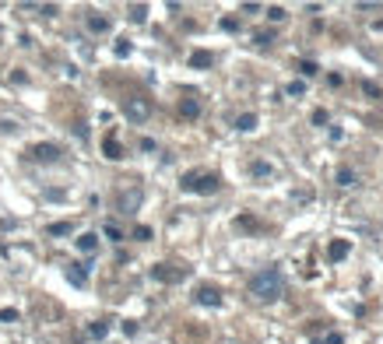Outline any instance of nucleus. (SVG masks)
<instances>
[{"instance_id": "1", "label": "nucleus", "mask_w": 383, "mask_h": 344, "mask_svg": "<svg viewBox=\"0 0 383 344\" xmlns=\"http://www.w3.org/2000/svg\"><path fill=\"white\" fill-rule=\"evenodd\" d=\"M250 295L260 298V302H274V298H281V295H285V278H281L278 267H267V271L253 274V281H250Z\"/></svg>"}, {"instance_id": "2", "label": "nucleus", "mask_w": 383, "mask_h": 344, "mask_svg": "<svg viewBox=\"0 0 383 344\" xmlns=\"http://www.w3.org/2000/svg\"><path fill=\"white\" fill-rule=\"evenodd\" d=\"M218 186H221V179L215 172H186L183 176V190H190V194H215Z\"/></svg>"}, {"instance_id": "3", "label": "nucleus", "mask_w": 383, "mask_h": 344, "mask_svg": "<svg viewBox=\"0 0 383 344\" xmlns=\"http://www.w3.org/2000/svg\"><path fill=\"white\" fill-rule=\"evenodd\" d=\"M123 116H127L130 123H144V120L151 116V102H148V98H137V95L127 98V102H123Z\"/></svg>"}, {"instance_id": "4", "label": "nucleus", "mask_w": 383, "mask_h": 344, "mask_svg": "<svg viewBox=\"0 0 383 344\" xmlns=\"http://www.w3.org/2000/svg\"><path fill=\"white\" fill-rule=\"evenodd\" d=\"M151 278L155 281H165V285H176L186 278V267H172V263H159V267H151Z\"/></svg>"}, {"instance_id": "5", "label": "nucleus", "mask_w": 383, "mask_h": 344, "mask_svg": "<svg viewBox=\"0 0 383 344\" xmlns=\"http://www.w3.org/2000/svg\"><path fill=\"white\" fill-rule=\"evenodd\" d=\"M194 298H197L201 305H211V309H215V305H221V292L211 288V285H201V288L194 292Z\"/></svg>"}, {"instance_id": "6", "label": "nucleus", "mask_w": 383, "mask_h": 344, "mask_svg": "<svg viewBox=\"0 0 383 344\" xmlns=\"http://www.w3.org/2000/svg\"><path fill=\"white\" fill-rule=\"evenodd\" d=\"M28 155H32L35 162H56V158H60V147H56V144H35Z\"/></svg>"}, {"instance_id": "7", "label": "nucleus", "mask_w": 383, "mask_h": 344, "mask_svg": "<svg viewBox=\"0 0 383 344\" xmlns=\"http://www.w3.org/2000/svg\"><path fill=\"white\" fill-rule=\"evenodd\" d=\"M348 249H352L348 239H334V243L327 246V260H330V263H341L344 256H348Z\"/></svg>"}, {"instance_id": "8", "label": "nucleus", "mask_w": 383, "mask_h": 344, "mask_svg": "<svg viewBox=\"0 0 383 344\" xmlns=\"http://www.w3.org/2000/svg\"><path fill=\"white\" fill-rule=\"evenodd\" d=\"M67 281H70L74 288H85V285H88V271H85V263H70V267H67Z\"/></svg>"}, {"instance_id": "9", "label": "nucleus", "mask_w": 383, "mask_h": 344, "mask_svg": "<svg viewBox=\"0 0 383 344\" xmlns=\"http://www.w3.org/2000/svg\"><path fill=\"white\" fill-rule=\"evenodd\" d=\"M102 151H106V158H109V162H120V158H123V144L112 137V134L102 141Z\"/></svg>"}, {"instance_id": "10", "label": "nucleus", "mask_w": 383, "mask_h": 344, "mask_svg": "<svg viewBox=\"0 0 383 344\" xmlns=\"http://www.w3.org/2000/svg\"><path fill=\"white\" fill-rule=\"evenodd\" d=\"M179 116H183V120H197V116H201V102H197V98H183V102H179Z\"/></svg>"}, {"instance_id": "11", "label": "nucleus", "mask_w": 383, "mask_h": 344, "mask_svg": "<svg viewBox=\"0 0 383 344\" xmlns=\"http://www.w3.org/2000/svg\"><path fill=\"white\" fill-rule=\"evenodd\" d=\"M211 63H215V56H211L208 49H194V53H190V67L201 70V67H211Z\"/></svg>"}, {"instance_id": "12", "label": "nucleus", "mask_w": 383, "mask_h": 344, "mask_svg": "<svg viewBox=\"0 0 383 344\" xmlns=\"http://www.w3.org/2000/svg\"><path fill=\"white\" fill-rule=\"evenodd\" d=\"M78 249H81V253H95V249H99V236H95V232H85V236L78 239Z\"/></svg>"}, {"instance_id": "13", "label": "nucleus", "mask_w": 383, "mask_h": 344, "mask_svg": "<svg viewBox=\"0 0 383 344\" xmlns=\"http://www.w3.org/2000/svg\"><path fill=\"white\" fill-rule=\"evenodd\" d=\"M236 130H243V134L257 130V112H243V116L236 120Z\"/></svg>"}, {"instance_id": "14", "label": "nucleus", "mask_w": 383, "mask_h": 344, "mask_svg": "<svg viewBox=\"0 0 383 344\" xmlns=\"http://www.w3.org/2000/svg\"><path fill=\"white\" fill-rule=\"evenodd\" d=\"M88 28H92L95 35H102V32H109V18H102V14H88Z\"/></svg>"}, {"instance_id": "15", "label": "nucleus", "mask_w": 383, "mask_h": 344, "mask_svg": "<svg viewBox=\"0 0 383 344\" xmlns=\"http://www.w3.org/2000/svg\"><path fill=\"white\" fill-rule=\"evenodd\" d=\"M70 228H74L70 221H53V225L46 228V232H50V236H70Z\"/></svg>"}, {"instance_id": "16", "label": "nucleus", "mask_w": 383, "mask_h": 344, "mask_svg": "<svg viewBox=\"0 0 383 344\" xmlns=\"http://www.w3.org/2000/svg\"><path fill=\"white\" fill-rule=\"evenodd\" d=\"M337 186H355V172L352 169H337Z\"/></svg>"}, {"instance_id": "17", "label": "nucleus", "mask_w": 383, "mask_h": 344, "mask_svg": "<svg viewBox=\"0 0 383 344\" xmlns=\"http://www.w3.org/2000/svg\"><path fill=\"white\" fill-rule=\"evenodd\" d=\"M88 334H92V337H99V341H102V337H106V334H109V323H106V320H99V323H92V327H88Z\"/></svg>"}, {"instance_id": "18", "label": "nucleus", "mask_w": 383, "mask_h": 344, "mask_svg": "<svg viewBox=\"0 0 383 344\" xmlns=\"http://www.w3.org/2000/svg\"><path fill=\"white\" fill-rule=\"evenodd\" d=\"M299 70H302V78H313V74H317L320 67H317L313 60H299Z\"/></svg>"}, {"instance_id": "19", "label": "nucleus", "mask_w": 383, "mask_h": 344, "mask_svg": "<svg viewBox=\"0 0 383 344\" xmlns=\"http://www.w3.org/2000/svg\"><path fill=\"white\" fill-rule=\"evenodd\" d=\"M144 18H148V7H144V4H134V7H130V21H137V25H141Z\"/></svg>"}, {"instance_id": "20", "label": "nucleus", "mask_w": 383, "mask_h": 344, "mask_svg": "<svg viewBox=\"0 0 383 344\" xmlns=\"http://www.w3.org/2000/svg\"><path fill=\"white\" fill-rule=\"evenodd\" d=\"M292 98H299V95H306V81H288V88H285Z\"/></svg>"}, {"instance_id": "21", "label": "nucleus", "mask_w": 383, "mask_h": 344, "mask_svg": "<svg viewBox=\"0 0 383 344\" xmlns=\"http://www.w3.org/2000/svg\"><path fill=\"white\" fill-rule=\"evenodd\" d=\"M253 43L264 49V46H271V43H274V35H271V32H257V35H253Z\"/></svg>"}, {"instance_id": "22", "label": "nucleus", "mask_w": 383, "mask_h": 344, "mask_svg": "<svg viewBox=\"0 0 383 344\" xmlns=\"http://www.w3.org/2000/svg\"><path fill=\"white\" fill-rule=\"evenodd\" d=\"M267 18H271V21H285L288 14H285V7H278V4H274V7H267Z\"/></svg>"}, {"instance_id": "23", "label": "nucleus", "mask_w": 383, "mask_h": 344, "mask_svg": "<svg viewBox=\"0 0 383 344\" xmlns=\"http://www.w3.org/2000/svg\"><path fill=\"white\" fill-rule=\"evenodd\" d=\"M106 239H112V243H120V239H123V232H120V228H116V225L109 221V225H106Z\"/></svg>"}, {"instance_id": "24", "label": "nucleus", "mask_w": 383, "mask_h": 344, "mask_svg": "<svg viewBox=\"0 0 383 344\" xmlns=\"http://www.w3.org/2000/svg\"><path fill=\"white\" fill-rule=\"evenodd\" d=\"M134 239L148 243V239H151V228H148V225H137V228H134Z\"/></svg>"}, {"instance_id": "25", "label": "nucleus", "mask_w": 383, "mask_h": 344, "mask_svg": "<svg viewBox=\"0 0 383 344\" xmlns=\"http://www.w3.org/2000/svg\"><path fill=\"white\" fill-rule=\"evenodd\" d=\"M327 120H330L327 109H313V123H317V127H327Z\"/></svg>"}, {"instance_id": "26", "label": "nucleus", "mask_w": 383, "mask_h": 344, "mask_svg": "<svg viewBox=\"0 0 383 344\" xmlns=\"http://www.w3.org/2000/svg\"><path fill=\"white\" fill-rule=\"evenodd\" d=\"M112 49H116V56H130V49H134V46H130L127 39H120V43H116V46H112Z\"/></svg>"}, {"instance_id": "27", "label": "nucleus", "mask_w": 383, "mask_h": 344, "mask_svg": "<svg viewBox=\"0 0 383 344\" xmlns=\"http://www.w3.org/2000/svg\"><path fill=\"white\" fill-rule=\"evenodd\" d=\"M18 320V309H0V323H14Z\"/></svg>"}, {"instance_id": "28", "label": "nucleus", "mask_w": 383, "mask_h": 344, "mask_svg": "<svg viewBox=\"0 0 383 344\" xmlns=\"http://www.w3.org/2000/svg\"><path fill=\"white\" fill-rule=\"evenodd\" d=\"M253 176H271V165L267 162H253Z\"/></svg>"}, {"instance_id": "29", "label": "nucleus", "mask_w": 383, "mask_h": 344, "mask_svg": "<svg viewBox=\"0 0 383 344\" xmlns=\"http://www.w3.org/2000/svg\"><path fill=\"white\" fill-rule=\"evenodd\" d=\"M313 344H344V337L341 334H327L324 341H313Z\"/></svg>"}, {"instance_id": "30", "label": "nucleus", "mask_w": 383, "mask_h": 344, "mask_svg": "<svg viewBox=\"0 0 383 344\" xmlns=\"http://www.w3.org/2000/svg\"><path fill=\"white\" fill-rule=\"evenodd\" d=\"M221 28H225V32H236L239 21H236V18H221Z\"/></svg>"}, {"instance_id": "31", "label": "nucleus", "mask_w": 383, "mask_h": 344, "mask_svg": "<svg viewBox=\"0 0 383 344\" xmlns=\"http://www.w3.org/2000/svg\"><path fill=\"white\" fill-rule=\"evenodd\" d=\"M123 334H127V337H134V334H137V323H134V320H127V323H123Z\"/></svg>"}]
</instances>
